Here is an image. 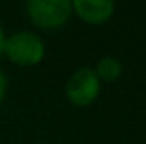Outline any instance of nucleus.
Instances as JSON below:
<instances>
[{
	"mask_svg": "<svg viewBox=\"0 0 146 144\" xmlns=\"http://www.w3.org/2000/svg\"><path fill=\"white\" fill-rule=\"evenodd\" d=\"M99 88H100L99 76L92 70L82 68L70 78L68 87H66V95L73 104L87 105L97 97Z\"/></svg>",
	"mask_w": 146,
	"mask_h": 144,
	"instance_id": "obj_3",
	"label": "nucleus"
},
{
	"mask_svg": "<svg viewBox=\"0 0 146 144\" xmlns=\"http://www.w3.org/2000/svg\"><path fill=\"white\" fill-rule=\"evenodd\" d=\"M3 44H5V37H3L2 27H0V56H2V53H3Z\"/></svg>",
	"mask_w": 146,
	"mask_h": 144,
	"instance_id": "obj_7",
	"label": "nucleus"
},
{
	"mask_svg": "<svg viewBox=\"0 0 146 144\" xmlns=\"http://www.w3.org/2000/svg\"><path fill=\"white\" fill-rule=\"evenodd\" d=\"M72 12L68 0H31L27 2V14L39 27L54 29L66 22Z\"/></svg>",
	"mask_w": 146,
	"mask_h": 144,
	"instance_id": "obj_1",
	"label": "nucleus"
},
{
	"mask_svg": "<svg viewBox=\"0 0 146 144\" xmlns=\"http://www.w3.org/2000/svg\"><path fill=\"white\" fill-rule=\"evenodd\" d=\"M78 15L92 24H99L107 20L114 10V3L109 0H76L73 2Z\"/></svg>",
	"mask_w": 146,
	"mask_h": 144,
	"instance_id": "obj_4",
	"label": "nucleus"
},
{
	"mask_svg": "<svg viewBox=\"0 0 146 144\" xmlns=\"http://www.w3.org/2000/svg\"><path fill=\"white\" fill-rule=\"evenodd\" d=\"M97 76L104 78L106 81H114L121 75V63L114 58H104L97 66Z\"/></svg>",
	"mask_w": 146,
	"mask_h": 144,
	"instance_id": "obj_5",
	"label": "nucleus"
},
{
	"mask_svg": "<svg viewBox=\"0 0 146 144\" xmlns=\"http://www.w3.org/2000/svg\"><path fill=\"white\" fill-rule=\"evenodd\" d=\"M3 51L14 63L34 65L37 61H41V58L44 54V46L36 34L17 32L5 41Z\"/></svg>",
	"mask_w": 146,
	"mask_h": 144,
	"instance_id": "obj_2",
	"label": "nucleus"
},
{
	"mask_svg": "<svg viewBox=\"0 0 146 144\" xmlns=\"http://www.w3.org/2000/svg\"><path fill=\"white\" fill-rule=\"evenodd\" d=\"M5 87H7V80H5V75L0 71V102L5 95Z\"/></svg>",
	"mask_w": 146,
	"mask_h": 144,
	"instance_id": "obj_6",
	"label": "nucleus"
}]
</instances>
